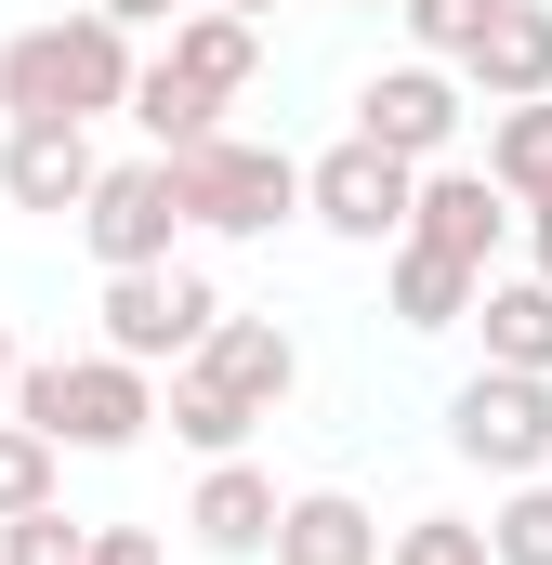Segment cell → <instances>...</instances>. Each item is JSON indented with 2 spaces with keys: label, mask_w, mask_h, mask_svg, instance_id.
I'll list each match as a JSON object with an SVG mask.
<instances>
[{
  "label": "cell",
  "mask_w": 552,
  "mask_h": 565,
  "mask_svg": "<svg viewBox=\"0 0 552 565\" xmlns=\"http://www.w3.org/2000/svg\"><path fill=\"white\" fill-rule=\"evenodd\" d=\"M132 79H145V53H132V26L119 13H53V26H13L0 40V119H132Z\"/></svg>",
  "instance_id": "obj_1"
},
{
  "label": "cell",
  "mask_w": 552,
  "mask_h": 565,
  "mask_svg": "<svg viewBox=\"0 0 552 565\" xmlns=\"http://www.w3.org/2000/svg\"><path fill=\"white\" fill-rule=\"evenodd\" d=\"M13 422L53 434V447H93V460H119L145 422H158V369H132V355H26V382H13Z\"/></svg>",
  "instance_id": "obj_2"
},
{
  "label": "cell",
  "mask_w": 552,
  "mask_h": 565,
  "mask_svg": "<svg viewBox=\"0 0 552 565\" xmlns=\"http://www.w3.org/2000/svg\"><path fill=\"white\" fill-rule=\"evenodd\" d=\"M421 211V158H395V145L342 132L329 158H302V224H329L342 250H395Z\"/></svg>",
  "instance_id": "obj_3"
},
{
  "label": "cell",
  "mask_w": 552,
  "mask_h": 565,
  "mask_svg": "<svg viewBox=\"0 0 552 565\" xmlns=\"http://www.w3.org/2000/svg\"><path fill=\"white\" fill-rule=\"evenodd\" d=\"M198 211H184V158H106V184L79 198V250L106 264V277H145V264H171V237H184Z\"/></svg>",
  "instance_id": "obj_4"
},
{
  "label": "cell",
  "mask_w": 552,
  "mask_h": 565,
  "mask_svg": "<svg viewBox=\"0 0 552 565\" xmlns=\"http://www.w3.org/2000/svg\"><path fill=\"white\" fill-rule=\"evenodd\" d=\"M106 355H132V369H184L211 329H224V289L198 277V264H145V277H106Z\"/></svg>",
  "instance_id": "obj_5"
},
{
  "label": "cell",
  "mask_w": 552,
  "mask_h": 565,
  "mask_svg": "<svg viewBox=\"0 0 552 565\" xmlns=\"http://www.w3.org/2000/svg\"><path fill=\"white\" fill-rule=\"evenodd\" d=\"M447 447H460L474 473H500V487L552 473V382L540 369H474V382L447 395Z\"/></svg>",
  "instance_id": "obj_6"
},
{
  "label": "cell",
  "mask_w": 552,
  "mask_h": 565,
  "mask_svg": "<svg viewBox=\"0 0 552 565\" xmlns=\"http://www.w3.org/2000/svg\"><path fill=\"white\" fill-rule=\"evenodd\" d=\"M184 211H198L211 237H276V224L302 211V158H289V145H251V132H211L184 158Z\"/></svg>",
  "instance_id": "obj_7"
},
{
  "label": "cell",
  "mask_w": 552,
  "mask_h": 565,
  "mask_svg": "<svg viewBox=\"0 0 552 565\" xmlns=\"http://www.w3.org/2000/svg\"><path fill=\"white\" fill-rule=\"evenodd\" d=\"M513 224H527V198H513L487 158H434V171H421V211H408L421 250H447V264H474V277H487Z\"/></svg>",
  "instance_id": "obj_8"
},
{
  "label": "cell",
  "mask_w": 552,
  "mask_h": 565,
  "mask_svg": "<svg viewBox=\"0 0 552 565\" xmlns=\"http://www.w3.org/2000/svg\"><path fill=\"white\" fill-rule=\"evenodd\" d=\"M355 132L369 145H395V158H460V79L434 66V53H408V66H382L369 93H355Z\"/></svg>",
  "instance_id": "obj_9"
},
{
  "label": "cell",
  "mask_w": 552,
  "mask_h": 565,
  "mask_svg": "<svg viewBox=\"0 0 552 565\" xmlns=\"http://www.w3.org/2000/svg\"><path fill=\"white\" fill-rule=\"evenodd\" d=\"M93 184H106V158H93L79 119H0V198H13V211H66V224H79Z\"/></svg>",
  "instance_id": "obj_10"
},
{
  "label": "cell",
  "mask_w": 552,
  "mask_h": 565,
  "mask_svg": "<svg viewBox=\"0 0 552 565\" xmlns=\"http://www.w3.org/2000/svg\"><path fill=\"white\" fill-rule=\"evenodd\" d=\"M184 526H198V553H224V565H251L276 553V526H289V500H276V473L237 447V460H211L198 473V500H184Z\"/></svg>",
  "instance_id": "obj_11"
},
{
  "label": "cell",
  "mask_w": 552,
  "mask_h": 565,
  "mask_svg": "<svg viewBox=\"0 0 552 565\" xmlns=\"http://www.w3.org/2000/svg\"><path fill=\"white\" fill-rule=\"evenodd\" d=\"M184 369H211V382H224V395H237L251 422H276V408L302 395V342H289L276 316H224V329H211V342H198Z\"/></svg>",
  "instance_id": "obj_12"
},
{
  "label": "cell",
  "mask_w": 552,
  "mask_h": 565,
  "mask_svg": "<svg viewBox=\"0 0 552 565\" xmlns=\"http://www.w3.org/2000/svg\"><path fill=\"white\" fill-rule=\"evenodd\" d=\"M158 66H171L184 93H211V106H237V93L264 79V26H251V13H211V0H198L184 26H158Z\"/></svg>",
  "instance_id": "obj_13"
},
{
  "label": "cell",
  "mask_w": 552,
  "mask_h": 565,
  "mask_svg": "<svg viewBox=\"0 0 552 565\" xmlns=\"http://www.w3.org/2000/svg\"><path fill=\"white\" fill-rule=\"evenodd\" d=\"M460 79H474L487 106H540V93H552V0H500L487 40L460 53Z\"/></svg>",
  "instance_id": "obj_14"
},
{
  "label": "cell",
  "mask_w": 552,
  "mask_h": 565,
  "mask_svg": "<svg viewBox=\"0 0 552 565\" xmlns=\"http://www.w3.org/2000/svg\"><path fill=\"white\" fill-rule=\"evenodd\" d=\"M382 513L355 500V487H302L289 500V526H276V565H382Z\"/></svg>",
  "instance_id": "obj_15"
},
{
  "label": "cell",
  "mask_w": 552,
  "mask_h": 565,
  "mask_svg": "<svg viewBox=\"0 0 552 565\" xmlns=\"http://www.w3.org/2000/svg\"><path fill=\"white\" fill-rule=\"evenodd\" d=\"M474 302H487V277L474 264H447V250H421V237H395V329H474Z\"/></svg>",
  "instance_id": "obj_16"
},
{
  "label": "cell",
  "mask_w": 552,
  "mask_h": 565,
  "mask_svg": "<svg viewBox=\"0 0 552 565\" xmlns=\"http://www.w3.org/2000/svg\"><path fill=\"white\" fill-rule=\"evenodd\" d=\"M474 329H487V369H540L552 382V277H487Z\"/></svg>",
  "instance_id": "obj_17"
},
{
  "label": "cell",
  "mask_w": 552,
  "mask_h": 565,
  "mask_svg": "<svg viewBox=\"0 0 552 565\" xmlns=\"http://www.w3.org/2000/svg\"><path fill=\"white\" fill-rule=\"evenodd\" d=\"M158 422L184 434L198 460H237V447H251V408H237V395H224L211 369H171V395H158Z\"/></svg>",
  "instance_id": "obj_18"
},
{
  "label": "cell",
  "mask_w": 552,
  "mask_h": 565,
  "mask_svg": "<svg viewBox=\"0 0 552 565\" xmlns=\"http://www.w3.org/2000/svg\"><path fill=\"white\" fill-rule=\"evenodd\" d=\"M487 171H500L513 198H552V93H540V106H500V119H487Z\"/></svg>",
  "instance_id": "obj_19"
},
{
  "label": "cell",
  "mask_w": 552,
  "mask_h": 565,
  "mask_svg": "<svg viewBox=\"0 0 552 565\" xmlns=\"http://www.w3.org/2000/svg\"><path fill=\"white\" fill-rule=\"evenodd\" d=\"M487 553H500V565H552V473L500 487V513H487Z\"/></svg>",
  "instance_id": "obj_20"
},
{
  "label": "cell",
  "mask_w": 552,
  "mask_h": 565,
  "mask_svg": "<svg viewBox=\"0 0 552 565\" xmlns=\"http://www.w3.org/2000/svg\"><path fill=\"white\" fill-rule=\"evenodd\" d=\"M53 460H66V447H53V434H26V422H13V408H0V526H13V513H40V500H53Z\"/></svg>",
  "instance_id": "obj_21"
},
{
  "label": "cell",
  "mask_w": 552,
  "mask_h": 565,
  "mask_svg": "<svg viewBox=\"0 0 552 565\" xmlns=\"http://www.w3.org/2000/svg\"><path fill=\"white\" fill-rule=\"evenodd\" d=\"M0 565H93V526H79L66 500H40V513L0 526Z\"/></svg>",
  "instance_id": "obj_22"
},
{
  "label": "cell",
  "mask_w": 552,
  "mask_h": 565,
  "mask_svg": "<svg viewBox=\"0 0 552 565\" xmlns=\"http://www.w3.org/2000/svg\"><path fill=\"white\" fill-rule=\"evenodd\" d=\"M382 565H500V553H487V526H460V513H408Z\"/></svg>",
  "instance_id": "obj_23"
},
{
  "label": "cell",
  "mask_w": 552,
  "mask_h": 565,
  "mask_svg": "<svg viewBox=\"0 0 552 565\" xmlns=\"http://www.w3.org/2000/svg\"><path fill=\"white\" fill-rule=\"evenodd\" d=\"M395 13H408V40L434 53V66H460V53L487 40V13H500V0H395Z\"/></svg>",
  "instance_id": "obj_24"
},
{
  "label": "cell",
  "mask_w": 552,
  "mask_h": 565,
  "mask_svg": "<svg viewBox=\"0 0 552 565\" xmlns=\"http://www.w3.org/2000/svg\"><path fill=\"white\" fill-rule=\"evenodd\" d=\"M93 565H171L158 526H93Z\"/></svg>",
  "instance_id": "obj_25"
},
{
  "label": "cell",
  "mask_w": 552,
  "mask_h": 565,
  "mask_svg": "<svg viewBox=\"0 0 552 565\" xmlns=\"http://www.w3.org/2000/svg\"><path fill=\"white\" fill-rule=\"evenodd\" d=\"M93 13H119V26H184L198 0H93Z\"/></svg>",
  "instance_id": "obj_26"
},
{
  "label": "cell",
  "mask_w": 552,
  "mask_h": 565,
  "mask_svg": "<svg viewBox=\"0 0 552 565\" xmlns=\"http://www.w3.org/2000/svg\"><path fill=\"white\" fill-rule=\"evenodd\" d=\"M527 277H552V198H527Z\"/></svg>",
  "instance_id": "obj_27"
},
{
  "label": "cell",
  "mask_w": 552,
  "mask_h": 565,
  "mask_svg": "<svg viewBox=\"0 0 552 565\" xmlns=\"http://www.w3.org/2000/svg\"><path fill=\"white\" fill-rule=\"evenodd\" d=\"M13 382H26V355H13V316H0V408H13Z\"/></svg>",
  "instance_id": "obj_28"
},
{
  "label": "cell",
  "mask_w": 552,
  "mask_h": 565,
  "mask_svg": "<svg viewBox=\"0 0 552 565\" xmlns=\"http://www.w3.org/2000/svg\"><path fill=\"white\" fill-rule=\"evenodd\" d=\"M211 13H251V26H264V13H276V0H211Z\"/></svg>",
  "instance_id": "obj_29"
},
{
  "label": "cell",
  "mask_w": 552,
  "mask_h": 565,
  "mask_svg": "<svg viewBox=\"0 0 552 565\" xmlns=\"http://www.w3.org/2000/svg\"><path fill=\"white\" fill-rule=\"evenodd\" d=\"M369 13H382V0H369Z\"/></svg>",
  "instance_id": "obj_30"
}]
</instances>
